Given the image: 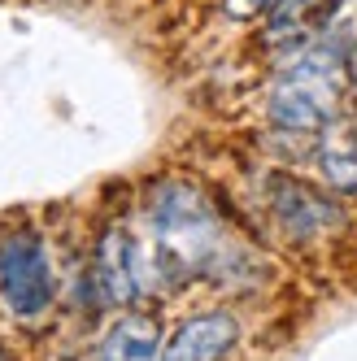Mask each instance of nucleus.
<instances>
[{
    "mask_svg": "<svg viewBox=\"0 0 357 361\" xmlns=\"http://www.w3.org/2000/svg\"><path fill=\"white\" fill-rule=\"evenodd\" d=\"M274 0H222V13L236 18V22H253V18H266V9Z\"/></svg>",
    "mask_w": 357,
    "mask_h": 361,
    "instance_id": "10",
    "label": "nucleus"
},
{
    "mask_svg": "<svg viewBox=\"0 0 357 361\" xmlns=\"http://www.w3.org/2000/svg\"><path fill=\"white\" fill-rule=\"evenodd\" d=\"M344 57L327 44H305L296 61L279 70V79L266 96V118L279 131L292 135H318L322 126L336 122L340 96H344Z\"/></svg>",
    "mask_w": 357,
    "mask_h": 361,
    "instance_id": "2",
    "label": "nucleus"
},
{
    "mask_svg": "<svg viewBox=\"0 0 357 361\" xmlns=\"http://www.w3.org/2000/svg\"><path fill=\"white\" fill-rule=\"evenodd\" d=\"M0 296L18 318H35L53 305V262L44 240L27 226L0 235Z\"/></svg>",
    "mask_w": 357,
    "mask_h": 361,
    "instance_id": "3",
    "label": "nucleus"
},
{
    "mask_svg": "<svg viewBox=\"0 0 357 361\" xmlns=\"http://www.w3.org/2000/svg\"><path fill=\"white\" fill-rule=\"evenodd\" d=\"M336 0H274L266 9V27H262V44L270 48H284V44H296L310 27L327 18V9Z\"/></svg>",
    "mask_w": 357,
    "mask_h": 361,
    "instance_id": "9",
    "label": "nucleus"
},
{
    "mask_svg": "<svg viewBox=\"0 0 357 361\" xmlns=\"http://www.w3.org/2000/svg\"><path fill=\"white\" fill-rule=\"evenodd\" d=\"M157 357H162V326L152 314H122L100 340V361H157Z\"/></svg>",
    "mask_w": 357,
    "mask_h": 361,
    "instance_id": "7",
    "label": "nucleus"
},
{
    "mask_svg": "<svg viewBox=\"0 0 357 361\" xmlns=\"http://www.w3.org/2000/svg\"><path fill=\"white\" fill-rule=\"evenodd\" d=\"M344 83H349V92L357 96V48H353V53L344 57Z\"/></svg>",
    "mask_w": 357,
    "mask_h": 361,
    "instance_id": "11",
    "label": "nucleus"
},
{
    "mask_svg": "<svg viewBox=\"0 0 357 361\" xmlns=\"http://www.w3.org/2000/svg\"><path fill=\"white\" fill-rule=\"evenodd\" d=\"M92 283L105 305L122 309L140 296V248L126 226H105L92 252Z\"/></svg>",
    "mask_w": 357,
    "mask_h": 361,
    "instance_id": "5",
    "label": "nucleus"
},
{
    "mask_svg": "<svg viewBox=\"0 0 357 361\" xmlns=\"http://www.w3.org/2000/svg\"><path fill=\"white\" fill-rule=\"evenodd\" d=\"M148 222L157 240V262L166 274L188 279L218 262L222 252V222L214 204L188 178H162L148 188Z\"/></svg>",
    "mask_w": 357,
    "mask_h": 361,
    "instance_id": "1",
    "label": "nucleus"
},
{
    "mask_svg": "<svg viewBox=\"0 0 357 361\" xmlns=\"http://www.w3.org/2000/svg\"><path fill=\"white\" fill-rule=\"evenodd\" d=\"M266 200L274 222L288 231L292 240H314L327 235L331 226H340V204L318 196L314 188H305L292 174H270L266 178Z\"/></svg>",
    "mask_w": 357,
    "mask_h": 361,
    "instance_id": "4",
    "label": "nucleus"
},
{
    "mask_svg": "<svg viewBox=\"0 0 357 361\" xmlns=\"http://www.w3.org/2000/svg\"><path fill=\"white\" fill-rule=\"evenodd\" d=\"M318 170L327 178L331 192L353 196L357 192V131H349L344 122H331L318 131Z\"/></svg>",
    "mask_w": 357,
    "mask_h": 361,
    "instance_id": "8",
    "label": "nucleus"
},
{
    "mask_svg": "<svg viewBox=\"0 0 357 361\" xmlns=\"http://www.w3.org/2000/svg\"><path fill=\"white\" fill-rule=\"evenodd\" d=\"M236 340H240V322L226 309H214V314H196L178 326L157 361H222L236 348Z\"/></svg>",
    "mask_w": 357,
    "mask_h": 361,
    "instance_id": "6",
    "label": "nucleus"
},
{
    "mask_svg": "<svg viewBox=\"0 0 357 361\" xmlns=\"http://www.w3.org/2000/svg\"><path fill=\"white\" fill-rule=\"evenodd\" d=\"M0 361H9V353H5V348H0Z\"/></svg>",
    "mask_w": 357,
    "mask_h": 361,
    "instance_id": "12",
    "label": "nucleus"
}]
</instances>
